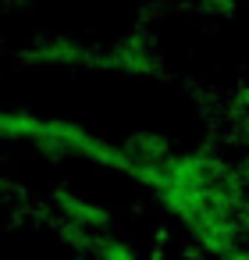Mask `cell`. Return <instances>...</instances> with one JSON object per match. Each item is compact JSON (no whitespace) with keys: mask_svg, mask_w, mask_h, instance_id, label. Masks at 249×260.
<instances>
[{"mask_svg":"<svg viewBox=\"0 0 249 260\" xmlns=\"http://www.w3.org/2000/svg\"><path fill=\"white\" fill-rule=\"evenodd\" d=\"M114 171L143 185L167 221L210 260L249 249V196L231 157L135 132L118 143Z\"/></svg>","mask_w":249,"mask_h":260,"instance_id":"cell-1","label":"cell"},{"mask_svg":"<svg viewBox=\"0 0 249 260\" xmlns=\"http://www.w3.org/2000/svg\"><path fill=\"white\" fill-rule=\"evenodd\" d=\"M50 207H54L57 228L68 239V246H75V242H82L89 235L118 228V214L103 200H96V196H89L82 189H57L54 200H50Z\"/></svg>","mask_w":249,"mask_h":260,"instance_id":"cell-3","label":"cell"},{"mask_svg":"<svg viewBox=\"0 0 249 260\" xmlns=\"http://www.w3.org/2000/svg\"><path fill=\"white\" fill-rule=\"evenodd\" d=\"M18 57L29 68H54V72H72V68H100V43L68 29H43L32 40H25V47L18 50Z\"/></svg>","mask_w":249,"mask_h":260,"instance_id":"cell-2","label":"cell"},{"mask_svg":"<svg viewBox=\"0 0 249 260\" xmlns=\"http://www.w3.org/2000/svg\"><path fill=\"white\" fill-rule=\"evenodd\" d=\"M72 253H75V260H146L143 249H139L128 235H121L118 228L75 242Z\"/></svg>","mask_w":249,"mask_h":260,"instance_id":"cell-4","label":"cell"},{"mask_svg":"<svg viewBox=\"0 0 249 260\" xmlns=\"http://www.w3.org/2000/svg\"><path fill=\"white\" fill-rule=\"evenodd\" d=\"M235 168H238V175H242V185H245V196H249V143H245V150L235 157Z\"/></svg>","mask_w":249,"mask_h":260,"instance_id":"cell-5","label":"cell"}]
</instances>
